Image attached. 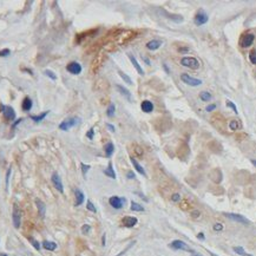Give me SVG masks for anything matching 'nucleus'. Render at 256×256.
Listing matches in <instances>:
<instances>
[{"mask_svg": "<svg viewBox=\"0 0 256 256\" xmlns=\"http://www.w3.org/2000/svg\"><path fill=\"white\" fill-rule=\"evenodd\" d=\"M181 64L185 66V67H189L191 70H196V69L199 67L198 60L196 58H194V57H184V58L181 59Z\"/></svg>", "mask_w": 256, "mask_h": 256, "instance_id": "f257e3e1", "label": "nucleus"}, {"mask_svg": "<svg viewBox=\"0 0 256 256\" xmlns=\"http://www.w3.org/2000/svg\"><path fill=\"white\" fill-rule=\"evenodd\" d=\"M181 79H182V82H184L185 84H188V85H190V86H198L202 84V80H201V79L190 77V76L187 74V73H183V74L181 76Z\"/></svg>", "mask_w": 256, "mask_h": 256, "instance_id": "f03ea898", "label": "nucleus"}, {"mask_svg": "<svg viewBox=\"0 0 256 256\" xmlns=\"http://www.w3.org/2000/svg\"><path fill=\"white\" fill-rule=\"evenodd\" d=\"M125 201H126V199L123 198V197L112 196V197H110V199H109V203H110V205H111L112 208H115V209H122L125 203Z\"/></svg>", "mask_w": 256, "mask_h": 256, "instance_id": "7ed1b4c3", "label": "nucleus"}, {"mask_svg": "<svg viewBox=\"0 0 256 256\" xmlns=\"http://www.w3.org/2000/svg\"><path fill=\"white\" fill-rule=\"evenodd\" d=\"M170 247L172 249H176V250H185V251H189V253H194L192 250L188 247V244L183 241H179V240H176L174 242L170 243Z\"/></svg>", "mask_w": 256, "mask_h": 256, "instance_id": "20e7f679", "label": "nucleus"}, {"mask_svg": "<svg viewBox=\"0 0 256 256\" xmlns=\"http://www.w3.org/2000/svg\"><path fill=\"white\" fill-rule=\"evenodd\" d=\"M77 122H78V118L66 119V120L61 122V123L59 124V129H60V130H63V131H66V130L71 129L72 126H74V125L77 124Z\"/></svg>", "mask_w": 256, "mask_h": 256, "instance_id": "39448f33", "label": "nucleus"}, {"mask_svg": "<svg viewBox=\"0 0 256 256\" xmlns=\"http://www.w3.org/2000/svg\"><path fill=\"white\" fill-rule=\"evenodd\" d=\"M52 183L53 185H54V188L57 189V190L59 191V192H64V187H63V182H61V178H60V176L57 174V172H54L52 175Z\"/></svg>", "mask_w": 256, "mask_h": 256, "instance_id": "423d86ee", "label": "nucleus"}, {"mask_svg": "<svg viewBox=\"0 0 256 256\" xmlns=\"http://www.w3.org/2000/svg\"><path fill=\"white\" fill-rule=\"evenodd\" d=\"M66 70L70 73H72V74H79L82 72V65L79 63H77V61H71L70 64H67Z\"/></svg>", "mask_w": 256, "mask_h": 256, "instance_id": "0eeeda50", "label": "nucleus"}, {"mask_svg": "<svg viewBox=\"0 0 256 256\" xmlns=\"http://www.w3.org/2000/svg\"><path fill=\"white\" fill-rule=\"evenodd\" d=\"M208 20H209V17L207 15V13L203 11H199L195 17V24L196 25H204V24L208 23Z\"/></svg>", "mask_w": 256, "mask_h": 256, "instance_id": "6e6552de", "label": "nucleus"}, {"mask_svg": "<svg viewBox=\"0 0 256 256\" xmlns=\"http://www.w3.org/2000/svg\"><path fill=\"white\" fill-rule=\"evenodd\" d=\"M254 34H251V33H248V34H244L242 38H241V41H240V44H241V46L242 47H248V46H250L251 44H253V41H254Z\"/></svg>", "mask_w": 256, "mask_h": 256, "instance_id": "1a4fd4ad", "label": "nucleus"}, {"mask_svg": "<svg viewBox=\"0 0 256 256\" xmlns=\"http://www.w3.org/2000/svg\"><path fill=\"white\" fill-rule=\"evenodd\" d=\"M20 211L18 209V207L14 204L13 207V214H12V220H13V225L15 228H19L20 227Z\"/></svg>", "mask_w": 256, "mask_h": 256, "instance_id": "9d476101", "label": "nucleus"}, {"mask_svg": "<svg viewBox=\"0 0 256 256\" xmlns=\"http://www.w3.org/2000/svg\"><path fill=\"white\" fill-rule=\"evenodd\" d=\"M138 220L136 217H132V216H125L123 220H122V223L124 227H128V228H131V227H135L137 224Z\"/></svg>", "mask_w": 256, "mask_h": 256, "instance_id": "9b49d317", "label": "nucleus"}, {"mask_svg": "<svg viewBox=\"0 0 256 256\" xmlns=\"http://www.w3.org/2000/svg\"><path fill=\"white\" fill-rule=\"evenodd\" d=\"M2 113H4V117H5L6 119L13 120V119L15 118V111L13 110V107H11V106H5Z\"/></svg>", "mask_w": 256, "mask_h": 256, "instance_id": "f8f14e48", "label": "nucleus"}, {"mask_svg": "<svg viewBox=\"0 0 256 256\" xmlns=\"http://www.w3.org/2000/svg\"><path fill=\"white\" fill-rule=\"evenodd\" d=\"M225 216L229 217L230 220H233V221H236V222H240V223H249V221L246 218V217L241 216V215H236V214H225Z\"/></svg>", "mask_w": 256, "mask_h": 256, "instance_id": "ddd939ff", "label": "nucleus"}, {"mask_svg": "<svg viewBox=\"0 0 256 256\" xmlns=\"http://www.w3.org/2000/svg\"><path fill=\"white\" fill-rule=\"evenodd\" d=\"M36 203H37V207H38V211H39L40 217H41V218H44V217H45V214H46L45 203H44L43 201H40V199H37V201H36Z\"/></svg>", "mask_w": 256, "mask_h": 256, "instance_id": "4468645a", "label": "nucleus"}, {"mask_svg": "<svg viewBox=\"0 0 256 256\" xmlns=\"http://www.w3.org/2000/svg\"><path fill=\"white\" fill-rule=\"evenodd\" d=\"M32 106H33L32 99L30 98V97H25V99L23 100V104H21L23 110H24V111H30V110L32 109Z\"/></svg>", "mask_w": 256, "mask_h": 256, "instance_id": "2eb2a0df", "label": "nucleus"}, {"mask_svg": "<svg viewBox=\"0 0 256 256\" xmlns=\"http://www.w3.org/2000/svg\"><path fill=\"white\" fill-rule=\"evenodd\" d=\"M161 45H162V41H159V40H150V41L146 44V47H148L149 50H151V51H155V50L159 48Z\"/></svg>", "mask_w": 256, "mask_h": 256, "instance_id": "dca6fc26", "label": "nucleus"}, {"mask_svg": "<svg viewBox=\"0 0 256 256\" xmlns=\"http://www.w3.org/2000/svg\"><path fill=\"white\" fill-rule=\"evenodd\" d=\"M130 159H131V163L133 164V166H135V169H136V170H137L138 172L141 174V175H143V176H146V172H145V170L143 169V166L139 164V163H138L137 161H136V159H135L133 157H131Z\"/></svg>", "mask_w": 256, "mask_h": 256, "instance_id": "f3484780", "label": "nucleus"}, {"mask_svg": "<svg viewBox=\"0 0 256 256\" xmlns=\"http://www.w3.org/2000/svg\"><path fill=\"white\" fill-rule=\"evenodd\" d=\"M129 58H130V60H131V63H132V65L135 66V69L137 70V72L142 76V74H144V71L142 70V67H141V65L138 64V61H137V59L132 56V54H129Z\"/></svg>", "mask_w": 256, "mask_h": 256, "instance_id": "a211bd4d", "label": "nucleus"}, {"mask_svg": "<svg viewBox=\"0 0 256 256\" xmlns=\"http://www.w3.org/2000/svg\"><path fill=\"white\" fill-rule=\"evenodd\" d=\"M141 107H142V110L144 112H151L153 110V105H152V103H151L150 100H144L142 103Z\"/></svg>", "mask_w": 256, "mask_h": 256, "instance_id": "6ab92c4d", "label": "nucleus"}, {"mask_svg": "<svg viewBox=\"0 0 256 256\" xmlns=\"http://www.w3.org/2000/svg\"><path fill=\"white\" fill-rule=\"evenodd\" d=\"M84 198H85L84 194L79 189H77L76 190V205H82L83 202H84Z\"/></svg>", "mask_w": 256, "mask_h": 256, "instance_id": "aec40b11", "label": "nucleus"}, {"mask_svg": "<svg viewBox=\"0 0 256 256\" xmlns=\"http://www.w3.org/2000/svg\"><path fill=\"white\" fill-rule=\"evenodd\" d=\"M104 174H105L106 176H109L110 178H112V179H115V178H116V172H115L113 168H112V163H111V162H110V163H109V165H107V169H105V170H104Z\"/></svg>", "mask_w": 256, "mask_h": 256, "instance_id": "412c9836", "label": "nucleus"}, {"mask_svg": "<svg viewBox=\"0 0 256 256\" xmlns=\"http://www.w3.org/2000/svg\"><path fill=\"white\" fill-rule=\"evenodd\" d=\"M104 150H105L106 157H111L112 153L115 152V145L112 144L111 142H109V143H107V144L104 146Z\"/></svg>", "mask_w": 256, "mask_h": 256, "instance_id": "4be33fe9", "label": "nucleus"}, {"mask_svg": "<svg viewBox=\"0 0 256 256\" xmlns=\"http://www.w3.org/2000/svg\"><path fill=\"white\" fill-rule=\"evenodd\" d=\"M117 89L119 90V92L124 96L125 98L128 99V100H131V92L129 91L128 89H125V87H123L122 85H117Z\"/></svg>", "mask_w": 256, "mask_h": 256, "instance_id": "5701e85b", "label": "nucleus"}, {"mask_svg": "<svg viewBox=\"0 0 256 256\" xmlns=\"http://www.w3.org/2000/svg\"><path fill=\"white\" fill-rule=\"evenodd\" d=\"M43 247H44V248H45L46 250H50V251H53V250L57 249V243L45 241V242H43Z\"/></svg>", "mask_w": 256, "mask_h": 256, "instance_id": "b1692460", "label": "nucleus"}, {"mask_svg": "<svg viewBox=\"0 0 256 256\" xmlns=\"http://www.w3.org/2000/svg\"><path fill=\"white\" fill-rule=\"evenodd\" d=\"M47 115H48V111L43 112V113H41V115H39V116H31L30 118H31V119H33V120H34L36 123H38V122H41V120H43V119L45 118V117H46V116H47Z\"/></svg>", "mask_w": 256, "mask_h": 256, "instance_id": "393cba45", "label": "nucleus"}, {"mask_svg": "<svg viewBox=\"0 0 256 256\" xmlns=\"http://www.w3.org/2000/svg\"><path fill=\"white\" fill-rule=\"evenodd\" d=\"M233 249H234V251H235L236 254H238V255H241V256H251L250 254H248V253H246V251H244V249H243L242 247H234Z\"/></svg>", "mask_w": 256, "mask_h": 256, "instance_id": "a878e982", "label": "nucleus"}, {"mask_svg": "<svg viewBox=\"0 0 256 256\" xmlns=\"http://www.w3.org/2000/svg\"><path fill=\"white\" fill-rule=\"evenodd\" d=\"M199 97H201V99H202L203 102H208V100H210L211 99V94L208 91H203L199 93Z\"/></svg>", "mask_w": 256, "mask_h": 256, "instance_id": "bb28decb", "label": "nucleus"}, {"mask_svg": "<svg viewBox=\"0 0 256 256\" xmlns=\"http://www.w3.org/2000/svg\"><path fill=\"white\" fill-rule=\"evenodd\" d=\"M131 210L132 211H144V208L141 204L136 203V202H131Z\"/></svg>", "mask_w": 256, "mask_h": 256, "instance_id": "cd10ccee", "label": "nucleus"}, {"mask_svg": "<svg viewBox=\"0 0 256 256\" xmlns=\"http://www.w3.org/2000/svg\"><path fill=\"white\" fill-rule=\"evenodd\" d=\"M115 111H116V106H115V104H110V105H109V107H107L106 115H107L109 117H112V116L115 115Z\"/></svg>", "mask_w": 256, "mask_h": 256, "instance_id": "c85d7f7f", "label": "nucleus"}, {"mask_svg": "<svg viewBox=\"0 0 256 256\" xmlns=\"http://www.w3.org/2000/svg\"><path fill=\"white\" fill-rule=\"evenodd\" d=\"M28 241L32 243V246L36 248L37 250H40V244H39V242L37 241V240H34L33 237H28Z\"/></svg>", "mask_w": 256, "mask_h": 256, "instance_id": "c756f323", "label": "nucleus"}, {"mask_svg": "<svg viewBox=\"0 0 256 256\" xmlns=\"http://www.w3.org/2000/svg\"><path fill=\"white\" fill-rule=\"evenodd\" d=\"M119 76H120V77H122V79H124L125 82H126V83H128V84H132V82H131V78H130V77H129V76H128V74H125V73H123V72H120V71H119Z\"/></svg>", "mask_w": 256, "mask_h": 256, "instance_id": "7c9ffc66", "label": "nucleus"}, {"mask_svg": "<svg viewBox=\"0 0 256 256\" xmlns=\"http://www.w3.org/2000/svg\"><path fill=\"white\" fill-rule=\"evenodd\" d=\"M44 73H45V76H47L48 78H51L52 80H56V79H57V76H56L51 70H45V72Z\"/></svg>", "mask_w": 256, "mask_h": 256, "instance_id": "2f4dec72", "label": "nucleus"}, {"mask_svg": "<svg viewBox=\"0 0 256 256\" xmlns=\"http://www.w3.org/2000/svg\"><path fill=\"white\" fill-rule=\"evenodd\" d=\"M249 59L253 64H256V50H253V51L249 53Z\"/></svg>", "mask_w": 256, "mask_h": 256, "instance_id": "473e14b6", "label": "nucleus"}, {"mask_svg": "<svg viewBox=\"0 0 256 256\" xmlns=\"http://www.w3.org/2000/svg\"><path fill=\"white\" fill-rule=\"evenodd\" d=\"M80 165H82V171H83V175L85 176L86 172L90 170V168H91V166H90L89 164H85V163H82Z\"/></svg>", "mask_w": 256, "mask_h": 256, "instance_id": "72a5a7b5", "label": "nucleus"}, {"mask_svg": "<svg viewBox=\"0 0 256 256\" xmlns=\"http://www.w3.org/2000/svg\"><path fill=\"white\" fill-rule=\"evenodd\" d=\"M86 208H87V209H89V210L90 211H92V212H96V207H94V205H93V204H92V202L91 201H87V204H86Z\"/></svg>", "mask_w": 256, "mask_h": 256, "instance_id": "f704fd0d", "label": "nucleus"}, {"mask_svg": "<svg viewBox=\"0 0 256 256\" xmlns=\"http://www.w3.org/2000/svg\"><path fill=\"white\" fill-rule=\"evenodd\" d=\"M227 106H229V107H231V110L235 112V113H237V107H236V105L233 103V102H230V100H228L227 102Z\"/></svg>", "mask_w": 256, "mask_h": 256, "instance_id": "c9c22d12", "label": "nucleus"}, {"mask_svg": "<svg viewBox=\"0 0 256 256\" xmlns=\"http://www.w3.org/2000/svg\"><path fill=\"white\" fill-rule=\"evenodd\" d=\"M214 230H215V231H221V230H223V224L215 223L214 224Z\"/></svg>", "mask_w": 256, "mask_h": 256, "instance_id": "e433bc0d", "label": "nucleus"}, {"mask_svg": "<svg viewBox=\"0 0 256 256\" xmlns=\"http://www.w3.org/2000/svg\"><path fill=\"white\" fill-rule=\"evenodd\" d=\"M238 126H240V125H238V123H237L236 120H231V122H230V129H231V130H236Z\"/></svg>", "mask_w": 256, "mask_h": 256, "instance_id": "4c0bfd02", "label": "nucleus"}, {"mask_svg": "<svg viewBox=\"0 0 256 256\" xmlns=\"http://www.w3.org/2000/svg\"><path fill=\"white\" fill-rule=\"evenodd\" d=\"M90 229H91V228H90L89 224H84V225L82 227V233H83V234H87V233L90 231Z\"/></svg>", "mask_w": 256, "mask_h": 256, "instance_id": "58836bf2", "label": "nucleus"}, {"mask_svg": "<svg viewBox=\"0 0 256 256\" xmlns=\"http://www.w3.org/2000/svg\"><path fill=\"white\" fill-rule=\"evenodd\" d=\"M11 53V51L8 50V48H5V50H1L0 51V57H6V56H8Z\"/></svg>", "mask_w": 256, "mask_h": 256, "instance_id": "ea45409f", "label": "nucleus"}, {"mask_svg": "<svg viewBox=\"0 0 256 256\" xmlns=\"http://www.w3.org/2000/svg\"><path fill=\"white\" fill-rule=\"evenodd\" d=\"M171 199H172L174 202H177V201L181 199V195H179V194H174V195L171 196Z\"/></svg>", "mask_w": 256, "mask_h": 256, "instance_id": "a19ab883", "label": "nucleus"}, {"mask_svg": "<svg viewBox=\"0 0 256 256\" xmlns=\"http://www.w3.org/2000/svg\"><path fill=\"white\" fill-rule=\"evenodd\" d=\"M93 133H94V131H93V129H90V131L86 133V137L90 138V139H93Z\"/></svg>", "mask_w": 256, "mask_h": 256, "instance_id": "79ce46f5", "label": "nucleus"}, {"mask_svg": "<svg viewBox=\"0 0 256 256\" xmlns=\"http://www.w3.org/2000/svg\"><path fill=\"white\" fill-rule=\"evenodd\" d=\"M215 109H216V105H215V104H211V105H209V106H207V107H205V110H207L208 112L212 111V110H215Z\"/></svg>", "mask_w": 256, "mask_h": 256, "instance_id": "37998d69", "label": "nucleus"}, {"mask_svg": "<svg viewBox=\"0 0 256 256\" xmlns=\"http://www.w3.org/2000/svg\"><path fill=\"white\" fill-rule=\"evenodd\" d=\"M106 128H107V129H109L111 132H115V130H116V129H115V126H113L112 124H106Z\"/></svg>", "mask_w": 256, "mask_h": 256, "instance_id": "c03bdc74", "label": "nucleus"}, {"mask_svg": "<svg viewBox=\"0 0 256 256\" xmlns=\"http://www.w3.org/2000/svg\"><path fill=\"white\" fill-rule=\"evenodd\" d=\"M128 178H129V179H132V178H135V174H133L132 171H129V172H128Z\"/></svg>", "mask_w": 256, "mask_h": 256, "instance_id": "a18cd8bd", "label": "nucleus"}, {"mask_svg": "<svg viewBox=\"0 0 256 256\" xmlns=\"http://www.w3.org/2000/svg\"><path fill=\"white\" fill-rule=\"evenodd\" d=\"M198 215H201V214H199L198 211H194V212H192V217H194V218H196V217L198 216Z\"/></svg>", "mask_w": 256, "mask_h": 256, "instance_id": "49530a36", "label": "nucleus"}, {"mask_svg": "<svg viewBox=\"0 0 256 256\" xmlns=\"http://www.w3.org/2000/svg\"><path fill=\"white\" fill-rule=\"evenodd\" d=\"M197 237H198V238H201V240H204V235L202 234V233H201V234H198Z\"/></svg>", "mask_w": 256, "mask_h": 256, "instance_id": "de8ad7c7", "label": "nucleus"}, {"mask_svg": "<svg viewBox=\"0 0 256 256\" xmlns=\"http://www.w3.org/2000/svg\"><path fill=\"white\" fill-rule=\"evenodd\" d=\"M105 241H106L105 235H103V246H105Z\"/></svg>", "mask_w": 256, "mask_h": 256, "instance_id": "09e8293b", "label": "nucleus"}, {"mask_svg": "<svg viewBox=\"0 0 256 256\" xmlns=\"http://www.w3.org/2000/svg\"><path fill=\"white\" fill-rule=\"evenodd\" d=\"M192 256H202V255H199V254H196V253H192Z\"/></svg>", "mask_w": 256, "mask_h": 256, "instance_id": "8fccbe9b", "label": "nucleus"}, {"mask_svg": "<svg viewBox=\"0 0 256 256\" xmlns=\"http://www.w3.org/2000/svg\"><path fill=\"white\" fill-rule=\"evenodd\" d=\"M209 254H210L211 256H217V255H215V254H214V253H211V251H209Z\"/></svg>", "mask_w": 256, "mask_h": 256, "instance_id": "3c124183", "label": "nucleus"}, {"mask_svg": "<svg viewBox=\"0 0 256 256\" xmlns=\"http://www.w3.org/2000/svg\"><path fill=\"white\" fill-rule=\"evenodd\" d=\"M0 256H8V255H6V254H0Z\"/></svg>", "mask_w": 256, "mask_h": 256, "instance_id": "603ef678", "label": "nucleus"}, {"mask_svg": "<svg viewBox=\"0 0 256 256\" xmlns=\"http://www.w3.org/2000/svg\"><path fill=\"white\" fill-rule=\"evenodd\" d=\"M251 162H253V164H255V165H256V161H251Z\"/></svg>", "mask_w": 256, "mask_h": 256, "instance_id": "864d4df0", "label": "nucleus"}]
</instances>
